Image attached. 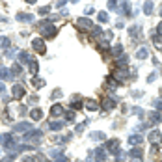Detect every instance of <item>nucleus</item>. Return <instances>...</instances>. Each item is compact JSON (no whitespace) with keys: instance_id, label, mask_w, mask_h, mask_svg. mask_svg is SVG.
I'll return each mask as SVG.
<instances>
[{"instance_id":"nucleus-1","label":"nucleus","mask_w":162,"mask_h":162,"mask_svg":"<svg viewBox=\"0 0 162 162\" xmlns=\"http://www.w3.org/2000/svg\"><path fill=\"white\" fill-rule=\"evenodd\" d=\"M32 47L37 52H45V43H43V39L41 37H37V39H34L32 41Z\"/></svg>"},{"instance_id":"nucleus-16","label":"nucleus","mask_w":162,"mask_h":162,"mask_svg":"<svg viewBox=\"0 0 162 162\" xmlns=\"http://www.w3.org/2000/svg\"><path fill=\"white\" fill-rule=\"evenodd\" d=\"M136 56L140 58V60H144V58H147V50H145V49H140V52H138Z\"/></svg>"},{"instance_id":"nucleus-14","label":"nucleus","mask_w":162,"mask_h":162,"mask_svg":"<svg viewBox=\"0 0 162 162\" xmlns=\"http://www.w3.org/2000/svg\"><path fill=\"white\" fill-rule=\"evenodd\" d=\"M106 21H108V13L101 11V13H99V22H106Z\"/></svg>"},{"instance_id":"nucleus-9","label":"nucleus","mask_w":162,"mask_h":162,"mask_svg":"<svg viewBox=\"0 0 162 162\" xmlns=\"http://www.w3.org/2000/svg\"><path fill=\"white\" fill-rule=\"evenodd\" d=\"M62 127H64L62 121H52V123H50V129H52V130H60Z\"/></svg>"},{"instance_id":"nucleus-18","label":"nucleus","mask_w":162,"mask_h":162,"mask_svg":"<svg viewBox=\"0 0 162 162\" xmlns=\"http://www.w3.org/2000/svg\"><path fill=\"white\" fill-rule=\"evenodd\" d=\"M9 45V39L7 37H0V47H7Z\"/></svg>"},{"instance_id":"nucleus-6","label":"nucleus","mask_w":162,"mask_h":162,"mask_svg":"<svg viewBox=\"0 0 162 162\" xmlns=\"http://www.w3.org/2000/svg\"><path fill=\"white\" fill-rule=\"evenodd\" d=\"M117 145H119V142H117V140L108 142V149H110V151H114V153H117Z\"/></svg>"},{"instance_id":"nucleus-13","label":"nucleus","mask_w":162,"mask_h":162,"mask_svg":"<svg viewBox=\"0 0 162 162\" xmlns=\"http://www.w3.org/2000/svg\"><path fill=\"white\" fill-rule=\"evenodd\" d=\"M0 78H9V71L6 67H0Z\"/></svg>"},{"instance_id":"nucleus-10","label":"nucleus","mask_w":162,"mask_h":162,"mask_svg":"<svg viewBox=\"0 0 162 162\" xmlns=\"http://www.w3.org/2000/svg\"><path fill=\"white\" fill-rule=\"evenodd\" d=\"M78 26L88 28V26H92V21H88V19H78Z\"/></svg>"},{"instance_id":"nucleus-2","label":"nucleus","mask_w":162,"mask_h":162,"mask_svg":"<svg viewBox=\"0 0 162 162\" xmlns=\"http://www.w3.org/2000/svg\"><path fill=\"white\" fill-rule=\"evenodd\" d=\"M160 140H162V134L159 132V130H155V132H151V134H149V142H151V144L159 145V144H160Z\"/></svg>"},{"instance_id":"nucleus-17","label":"nucleus","mask_w":162,"mask_h":162,"mask_svg":"<svg viewBox=\"0 0 162 162\" xmlns=\"http://www.w3.org/2000/svg\"><path fill=\"white\" fill-rule=\"evenodd\" d=\"M153 39H155V45L159 47V49H162V37H160V35H155Z\"/></svg>"},{"instance_id":"nucleus-12","label":"nucleus","mask_w":162,"mask_h":162,"mask_svg":"<svg viewBox=\"0 0 162 162\" xmlns=\"http://www.w3.org/2000/svg\"><path fill=\"white\" fill-rule=\"evenodd\" d=\"M89 138H93V140H104V134L102 132H92Z\"/></svg>"},{"instance_id":"nucleus-20","label":"nucleus","mask_w":162,"mask_h":162,"mask_svg":"<svg viewBox=\"0 0 162 162\" xmlns=\"http://www.w3.org/2000/svg\"><path fill=\"white\" fill-rule=\"evenodd\" d=\"M22 162H34V159H24Z\"/></svg>"},{"instance_id":"nucleus-15","label":"nucleus","mask_w":162,"mask_h":162,"mask_svg":"<svg viewBox=\"0 0 162 162\" xmlns=\"http://www.w3.org/2000/svg\"><path fill=\"white\" fill-rule=\"evenodd\" d=\"M86 106H88V108H92V110H97V108H99L95 101H86Z\"/></svg>"},{"instance_id":"nucleus-7","label":"nucleus","mask_w":162,"mask_h":162,"mask_svg":"<svg viewBox=\"0 0 162 162\" xmlns=\"http://www.w3.org/2000/svg\"><path fill=\"white\" fill-rule=\"evenodd\" d=\"M62 112H64V108H62L60 104H54L52 106V116H62Z\"/></svg>"},{"instance_id":"nucleus-5","label":"nucleus","mask_w":162,"mask_h":162,"mask_svg":"<svg viewBox=\"0 0 162 162\" xmlns=\"http://www.w3.org/2000/svg\"><path fill=\"white\" fill-rule=\"evenodd\" d=\"M30 116H32V119H41V117H43V112L35 108V110H32V112H30Z\"/></svg>"},{"instance_id":"nucleus-8","label":"nucleus","mask_w":162,"mask_h":162,"mask_svg":"<svg viewBox=\"0 0 162 162\" xmlns=\"http://www.w3.org/2000/svg\"><path fill=\"white\" fill-rule=\"evenodd\" d=\"M130 144H132V145H134V144H136V145L142 144V136H140V134H134V136H130Z\"/></svg>"},{"instance_id":"nucleus-3","label":"nucleus","mask_w":162,"mask_h":162,"mask_svg":"<svg viewBox=\"0 0 162 162\" xmlns=\"http://www.w3.org/2000/svg\"><path fill=\"white\" fill-rule=\"evenodd\" d=\"M13 95L17 97V99H21L22 95H24V88H22V86H13Z\"/></svg>"},{"instance_id":"nucleus-21","label":"nucleus","mask_w":162,"mask_h":162,"mask_svg":"<svg viewBox=\"0 0 162 162\" xmlns=\"http://www.w3.org/2000/svg\"><path fill=\"white\" fill-rule=\"evenodd\" d=\"M2 92H4V86H2V84H0V93H2Z\"/></svg>"},{"instance_id":"nucleus-19","label":"nucleus","mask_w":162,"mask_h":162,"mask_svg":"<svg viewBox=\"0 0 162 162\" xmlns=\"http://www.w3.org/2000/svg\"><path fill=\"white\" fill-rule=\"evenodd\" d=\"M159 35H162V22L159 24Z\"/></svg>"},{"instance_id":"nucleus-11","label":"nucleus","mask_w":162,"mask_h":162,"mask_svg":"<svg viewBox=\"0 0 162 162\" xmlns=\"http://www.w3.org/2000/svg\"><path fill=\"white\" fill-rule=\"evenodd\" d=\"M28 129H30L28 123H19L17 127H15V130H19V132H22V130H28Z\"/></svg>"},{"instance_id":"nucleus-4","label":"nucleus","mask_w":162,"mask_h":162,"mask_svg":"<svg viewBox=\"0 0 162 162\" xmlns=\"http://www.w3.org/2000/svg\"><path fill=\"white\" fill-rule=\"evenodd\" d=\"M102 106L108 108V110H112L114 106H116V101H112V99H104V101H102Z\"/></svg>"}]
</instances>
